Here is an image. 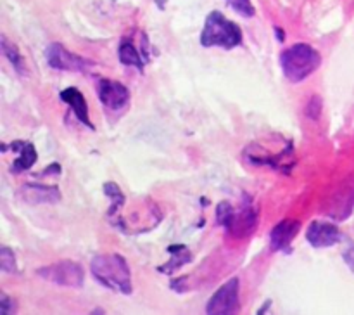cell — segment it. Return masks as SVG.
Returning a JSON list of instances; mask_svg holds the SVG:
<instances>
[{
	"label": "cell",
	"instance_id": "obj_12",
	"mask_svg": "<svg viewBox=\"0 0 354 315\" xmlns=\"http://www.w3.org/2000/svg\"><path fill=\"white\" fill-rule=\"evenodd\" d=\"M59 97H61L62 102H66L69 107H71L73 113H75V116L78 118L80 123H83L85 127H88L90 130H93V123L90 121V114H88V104H86L85 96H83L78 89H75V87H68V89H64L61 93H59Z\"/></svg>",
	"mask_w": 354,
	"mask_h": 315
},
{
	"label": "cell",
	"instance_id": "obj_20",
	"mask_svg": "<svg viewBox=\"0 0 354 315\" xmlns=\"http://www.w3.org/2000/svg\"><path fill=\"white\" fill-rule=\"evenodd\" d=\"M228 3H230L232 9L235 10V12H239L241 16L244 17H252L254 16V6L251 3V0H227Z\"/></svg>",
	"mask_w": 354,
	"mask_h": 315
},
{
	"label": "cell",
	"instance_id": "obj_7",
	"mask_svg": "<svg viewBox=\"0 0 354 315\" xmlns=\"http://www.w3.org/2000/svg\"><path fill=\"white\" fill-rule=\"evenodd\" d=\"M97 93H99V100L102 102V106L109 111H121L130 102V92L127 87L114 80H100Z\"/></svg>",
	"mask_w": 354,
	"mask_h": 315
},
{
	"label": "cell",
	"instance_id": "obj_11",
	"mask_svg": "<svg viewBox=\"0 0 354 315\" xmlns=\"http://www.w3.org/2000/svg\"><path fill=\"white\" fill-rule=\"evenodd\" d=\"M301 224L297 220H282L273 227L272 234H270V241H272V248L275 251H290V242L299 232Z\"/></svg>",
	"mask_w": 354,
	"mask_h": 315
},
{
	"label": "cell",
	"instance_id": "obj_18",
	"mask_svg": "<svg viewBox=\"0 0 354 315\" xmlns=\"http://www.w3.org/2000/svg\"><path fill=\"white\" fill-rule=\"evenodd\" d=\"M0 269L6 273L17 272L16 256H14L12 249L7 248V246H2V248H0Z\"/></svg>",
	"mask_w": 354,
	"mask_h": 315
},
{
	"label": "cell",
	"instance_id": "obj_6",
	"mask_svg": "<svg viewBox=\"0 0 354 315\" xmlns=\"http://www.w3.org/2000/svg\"><path fill=\"white\" fill-rule=\"evenodd\" d=\"M241 310L239 301V279L234 277L225 282L216 293L211 296L206 305V314L209 315H232Z\"/></svg>",
	"mask_w": 354,
	"mask_h": 315
},
{
	"label": "cell",
	"instance_id": "obj_14",
	"mask_svg": "<svg viewBox=\"0 0 354 315\" xmlns=\"http://www.w3.org/2000/svg\"><path fill=\"white\" fill-rule=\"evenodd\" d=\"M168 253L171 255L169 262L166 265L159 267V272L162 273H173L175 270H178L180 267H183L192 260V255H190L189 248L185 244H171L168 248Z\"/></svg>",
	"mask_w": 354,
	"mask_h": 315
},
{
	"label": "cell",
	"instance_id": "obj_19",
	"mask_svg": "<svg viewBox=\"0 0 354 315\" xmlns=\"http://www.w3.org/2000/svg\"><path fill=\"white\" fill-rule=\"evenodd\" d=\"M234 211H235L234 206H232L228 201H221L216 208L218 224H220L221 227L228 228V225H230V222H232V217H234Z\"/></svg>",
	"mask_w": 354,
	"mask_h": 315
},
{
	"label": "cell",
	"instance_id": "obj_4",
	"mask_svg": "<svg viewBox=\"0 0 354 315\" xmlns=\"http://www.w3.org/2000/svg\"><path fill=\"white\" fill-rule=\"evenodd\" d=\"M37 273L41 279L47 280V282L64 287H75V289L83 287V282H85L83 267L80 263L71 262V260H62V262L52 263V265L38 270Z\"/></svg>",
	"mask_w": 354,
	"mask_h": 315
},
{
	"label": "cell",
	"instance_id": "obj_8",
	"mask_svg": "<svg viewBox=\"0 0 354 315\" xmlns=\"http://www.w3.org/2000/svg\"><path fill=\"white\" fill-rule=\"evenodd\" d=\"M258 210L248 199L242 204L241 210L234 211V217H232V222L227 231L237 239L249 237L256 231V227H258Z\"/></svg>",
	"mask_w": 354,
	"mask_h": 315
},
{
	"label": "cell",
	"instance_id": "obj_15",
	"mask_svg": "<svg viewBox=\"0 0 354 315\" xmlns=\"http://www.w3.org/2000/svg\"><path fill=\"white\" fill-rule=\"evenodd\" d=\"M120 61L124 66H135L140 71H144V64L147 62V59L142 57L140 51L133 45L131 40H123L120 45Z\"/></svg>",
	"mask_w": 354,
	"mask_h": 315
},
{
	"label": "cell",
	"instance_id": "obj_9",
	"mask_svg": "<svg viewBox=\"0 0 354 315\" xmlns=\"http://www.w3.org/2000/svg\"><path fill=\"white\" fill-rule=\"evenodd\" d=\"M342 234L339 227L328 222H313L306 231V241L313 248H328L341 241Z\"/></svg>",
	"mask_w": 354,
	"mask_h": 315
},
{
	"label": "cell",
	"instance_id": "obj_13",
	"mask_svg": "<svg viewBox=\"0 0 354 315\" xmlns=\"http://www.w3.org/2000/svg\"><path fill=\"white\" fill-rule=\"evenodd\" d=\"M10 149H12L14 152H17L16 161H14L12 166H10V172L12 173L28 172V170L37 163V158H38L37 149H35V145L31 144V142L16 141L10 144Z\"/></svg>",
	"mask_w": 354,
	"mask_h": 315
},
{
	"label": "cell",
	"instance_id": "obj_5",
	"mask_svg": "<svg viewBox=\"0 0 354 315\" xmlns=\"http://www.w3.org/2000/svg\"><path fill=\"white\" fill-rule=\"evenodd\" d=\"M45 57L50 68L59 71H73V73H86L93 68V62L88 59H83L80 55L69 52L64 45L50 44L45 51Z\"/></svg>",
	"mask_w": 354,
	"mask_h": 315
},
{
	"label": "cell",
	"instance_id": "obj_16",
	"mask_svg": "<svg viewBox=\"0 0 354 315\" xmlns=\"http://www.w3.org/2000/svg\"><path fill=\"white\" fill-rule=\"evenodd\" d=\"M0 48H2V54L6 55L7 61L10 62V66L17 71V75L21 76L26 75V62H24V57L21 55L19 48H17L14 44H10L3 35L2 38H0Z\"/></svg>",
	"mask_w": 354,
	"mask_h": 315
},
{
	"label": "cell",
	"instance_id": "obj_1",
	"mask_svg": "<svg viewBox=\"0 0 354 315\" xmlns=\"http://www.w3.org/2000/svg\"><path fill=\"white\" fill-rule=\"evenodd\" d=\"M93 277L102 286L118 291L121 294H131V272L128 262L118 253L113 255H97L90 263Z\"/></svg>",
	"mask_w": 354,
	"mask_h": 315
},
{
	"label": "cell",
	"instance_id": "obj_2",
	"mask_svg": "<svg viewBox=\"0 0 354 315\" xmlns=\"http://www.w3.org/2000/svg\"><path fill=\"white\" fill-rule=\"evenodd\" d=\"M322 64V55L308 44H296L280 54V66L286 78L292 83L306 80Z\"/></svg>",
	"mask_w": 354,
	"mask_h": 315
},
{
	"label": "cell",
	"instance_id": "obj_10",
	"mask_svg": "<svg viewBox=\"0 0 354 315\" xmlns=\"http://www.w3.org/2000/svg\"><path fill=\"white\" fill-rule=\"evenodd\" d=\"M19 196L30 204H54L61 199V190L55 186H41V183H24Z\"/></svg>",
	"mask_w": 354,
	"mask_h": 315
},
{
	"label": "cell",
	"instance_id": "obj_22",
	"mask_svg": "<svg viewBox=\"0 0 354 315\" xmlns=\"http://www.w3.org/2000/svg\"><path fill=\"white\" fill-rule=\"evenodd\" d=\"M342 258H344L346 265L351 269V272L354 273V246H349L348 249L344 251V255H342Z\"/></svg>",
	"mask_w": 354,
	"mask_h": 315
},
{
	"label": "cell",
	"instance_id": "obj_23",
	"mask_svg": "<svg viewBox=\"0 0 354 315\" xmlns=\"http://www.w3.org/2000/svg\"><path fill=\"white\" fill-rule=\"evenodd\" d=\"M270 305H272V301H266V305H265V307H261V310H258V314L259 315H261V314H266V312H268V310H266V308H268L270 307Z\"/></svg>",
	"mask_w": 354,
	"mask_h": 315
},
{
	"label": "cell",
	"instance_id": "obj_21",
	"mask_svg": "<svg viewBox=\"0 0 354 315\" xmlns=\"http://www.w3.org/2000/svg\"><path fill=\"white\" fill-rule=\"evenodd\" d=\"M16 312V301L10 300L7 294H2L0 296V314L2 315H9Z\"/></svg>",
	"mask_w": 354,
	"mask_h": 315
},
{
	"label": "cell",
	"instance_id": "obj_3",
	"mask_svg": "<svg viewBox=\"0 0 354 315\" xmlns=\"http://www.w3.org/2000/svg\"><path fill=\"white\" fill-rule=\"evenodd\" d=\"M201 44L203 47L234 48L242 44V30L237 23L227 19L218 10H213L206 17L203 33H201Z\"/></svg>",
	"mask_w": 354,
	"mask_h": 315
},
{
	"label": "cell",
	"instance_id": "obj_17",
	"mask_svg": "<svg viewBox=\"0 0 354 315\" xmlns=\"http://www.w3.org/2000/svg\"><path fill=\"white\" fill-rule=\"evenodd\" d=\"M104 192H106V196L111 199V208L109 211H107V215H109V218H113L114 215H116V211L120 210L121 206H124V199H127V197H124V194L121 192V189L114 182L104 183Z\"/></svg>",
	"mask_w": 354,
	"mask_h": 315
}]
</instances>
